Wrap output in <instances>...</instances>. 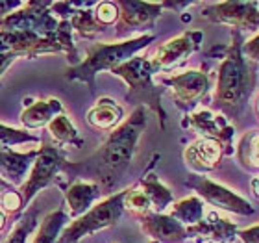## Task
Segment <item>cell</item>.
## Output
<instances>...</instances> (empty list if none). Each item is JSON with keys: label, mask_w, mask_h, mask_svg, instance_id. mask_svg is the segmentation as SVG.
Masks as SVG:
<instances>
[{"label": "cell", "mask_w": 259, "mask_h": 243, "mask_svg": "<svg viewBox=\"0 0 259 243\" xmlns=\"http://www.w3.org/2000/svg\"><path fill=\"white\" fill-rule=\"evenodd\" d=\"M148 124V110L137 106L124 123L109 134L102 147L81 162H67L61 173L74 180L95 182L102 193H113L134 160L137 141Z\"/></svg>", "instance_id": "obj_1"}, {"label": "cell", "mask_w": 259, "mask_h": 243, "mask_svg": "<svg viewBox=\"0 0 259 243\" xmlns=\"http://www.w3.org/2000/svg\"><path fill=\"white\" fill-rule=\"evenodd\" d=\"M257 75L243 54V33L232 30V43L228 45L217 75L213 108L224 117L237 119L254 91Z\"/></svg>", "instance_id": "obj_2"}, {"label": "cell", "mask_w": 259, "mask_h": 243, "mask_svg": "<svg viewBox=\"0 0 259 243\" xmlns=\"http://www.w3.org/2000/svg\"><path fill=\"white\" fill-rule=\"evenodd\" d=\"M156 39L154 33H145L139 38L126 39L119 43H95L87 49L85 60L80 61L74 67H69L65 71L67 80H78L89 86V89H95V78L100 71H113L120 63L132 60L139 50L152 43Z\"/></svg>", "instance_id": "obj_3"}, {"label": "cell", "mask_w": 259, "mask_h": 243, "mask_svg": "<svg viewBox=\"0 0 259 243\" xmlns=\"http://www.w3.org/2000/svg\"><path fill=\"white\" fill-rule=\"evenodd\" d=\"M115 76H119L126 82L128 93H126V102L137 104V106H145L157 115L159 126L165 130L167 126V114L163 110L161 95L165 87L157 86L154 82L156 71L152 67V61L143 56H134L132 60L120 63L111 71Z\"/></svg>", "instance_id": "obj_4"}, {"label": "cell", "mask_w": 259, "mask_h": 243, "mask_svg": "<svg viewBox=\"0 0 259 243\" xmlns=\"http://www.w3.org/2000/svg\"><path fill=\"white\" fill-rule=\"evenodd\" d=\"M124 195L126 189H122L119 193L109 195L108 199H104L97 206H93L91 210L74 219L67 228H63V232L56 243H78L89 234L113 227L124 212Z\"/></svg>", "instance_id": "obj_5"}, {"label": "cell", "mask_w": 259, "mask_h": 243, "mask_svg": "<svg viewBox=\"0 0 259 243\" xmlns=\"http://www.w3.org/2000/svg\"><path fill=\"white\" fill-rule=\"evenodd\" d=\"M52 2L32 0L26 2L21 10L13 11L0 22V30L6 32H30L41 38H54L60 30V22L52 11Z\"/></svg>", "instance_id": "obj_6"}, {"label": "cell", "mask_w": 259, "mask_h": 243, "mask_svg": "<svg viewBox=\"0 0 259 243\" xmlns=\"http://www.w3.org/2000/svg\"><path fill=\"white\" fill-rule=\"evenodd\" d=\"M67 163V152L61 147L47 145L37 149V158L32 165V173L28 180L22 184L21 195L24 200V206H30L33 197L45 189L47 186L54 182L56 177L63 171V165Z\"/></svg>", "instance_id": "obj_7"}, {"label": "cell", "mask_w": 259, "mask_h": 243, "mask_svg": "<svg viewBox=\"0 0 259 243\" xmlns=\"http://www.w3.org/2000/svg\"><path fill=\"white\" fill-rule=\"evenodd\" d=\"M159 84L172 91L174 102L182 112H191L209 91L211 76L205 71L189 69L172 76H161Z\"/></svg>", "instance_id": "obj_8"}, {"label": "cell", "mask_w": 259, "mask_h": 243, "mask_svg": "<svg viewBox=\"0 0 259 243\" xmlns=\"http://www.w3.org/2000/svg\"><path fill=\"white\" fill-rule=\"evenodd\" d=\"M185 186L196 191L200 199L207 200L209 204L221 208V210L232 212V214H239V216H252L255 214V208L250 204L248 200L237 195L232 189L224 188L222 184L213 182L207 177L202 175H191L189 179L185 180Z\"/></svg>", "instance_id": "obj_9"}, {"label": "cell", "mask_w": 259, "mask_h": 243, "mask_svg": "<svg viewBox=\"0 0 259 243\" xmlns=\"http://www.w3.org/2000/svg\"><path fill=\"white\" fill-rule=\"evenodd\" d=\"M202 17L217 24H228L232 30H257L259 26V4L257 2H217L205 6Z\"/></svg>", "instance_id": "obj_10"}, {"label": "cell", "mask_w": 259, "mask_h": 243, "mask_svg": "<svg viewBox=\"0 0 259 243\" xmlns=\"http://www.w3.org/2000/svg\"><path fill=\"white\" fill-rule=\"evenodd\" d=\"M202 39H204V33L200 30H187L178 38L161 45L150 60L154 71L161 73V71H170L182 65L191 54L198 52L202 47Z\"/></svg>", "instance_id": "obj_11"}, {"label": "cell", "mask_w": 259, "mask_h": 243, "mask_svg": "<svg viewBox=\"0 0 259 243\" xmlns=\"http://www.w3.org/2000/svg\"><path fill=\"white\" fill-rule=\"evenodd\" d=\"M182 126H189V128L196 130L202 137H207V140H215L219 141L226 154H233L235 147H233V137H235V130L228 119L222 114H213L209 110H200V112H194L189 117H185L182 121Z\"/></svg>", "instance_id": "obj_12"}, {"label": "cell", "mask_w": 259, "mask_h": 243, "mask_svg": "<svg viewBox=\"0 0 259 243\" xmlns=\"http://www.w3.org/2000/svg\"><path fill=\"white\" fill-rule=\"evenodd\" d=\"M120 10V22L117 36H126L130 32L148 30L156 24L163 13V2H137V0H120L117 2Z\"/></svg>", "instance_id": "obj_13"}, {"label": "cell", "mask_w": 259, "mask_h": 243, "mask_svg": "<svg viewBox=\"0 0 259 243\" xmlns=\"http://www.w3.org/2000/svg\"><path fill=\"white\" fill-rule=\"evenodd\" d=\"M224 156H226L224 147H222L219 141L207 140V137H200V140L193 141V143L184 151L185 165H187L194 175L215 171V169L221 165Z\"/></svg>", "instance_id": "obj_14"}, {"label": "cell", "mask_w": 259, "mask_h": 243, "mask_svg": "<svg viewBox=\"0 0 259 243\" xmlns=\"http://www.w3.org/2000/svg\"><path fill=\"white\" fill-rule=\"evenodd\" d=\"M139 225L146 236H150L152 241L156 243H182L187 239V228L174 217L167 214H156L148 212L143 216H137Z\"/></svg>", "instance_id": "obj_15"}, {"label": "cell", "mask_w": 259, "mask_h": 243, "mask_svg": "<svg viewBox=\"0 0 259 243\" xmlns=\"http://www.w3.org/2000/svg\"><path fill=\"white\" fill-rule=\"evenodd\" d=\"M187 236L196 241L207 243H233L237 238V227L230 219L211 212L200 223L187 227Z\"/></svg>", "instance_id": "obj_16"}, {"label": "cell", "mask_w": 259, "mask_h": 243, "mask_svg": "<svg viewBox=\"0 0 259 243\" xmlns=\"http://www.w3.org/2000/svg\"><path fill=\"white\" fill-rule=\"evenodd\" d=\"M35 158H37V151L15 152L11 149H0V179L11 184L13 188L22 184Z\"/></svg>", "instance_id": "obj_17"}, {"label": "cell", "mask_w": 259, "mask_h": 243, "mask_svg": "<svg viewBox=\"0 0 259 243\" xmlns=\"http://www.w3.org/2000/svg\"><path fill=\"white\" fill-rule=\"evenodd\" d=\"M102 197V191L95 182L85 180H74L65 188V200L70 210V216L78 219L85 212L93 208V202Z\"/></svg>", "instance_id": "obj_18"}, {"label": "cell", "mask_w": 259, "mask_h": 243, "mask_svg": "<svg viewBox=\"0 0 259 243\" xmlns=\"http://www.w3.org/2000/svg\"><path fill=\"white\" fill-rule=\"evenodd\" d=\"M61 114H63L61 100H58V98H41V100H33L30 106L24 108L21 115V123L28 130L43 128V126H49Z\"/></svg>", "instance_id": "obj_19"}, {"label": "cell", "mask_w": 259, "mask_h": 243, "mask_svg": "<svg viewBox=\"0 0 259 243\" xmlns=\"http://www.w3.org/2000/svg\"><path fill=\"white\" fill-rule=\"evenodd\" d=\"M122 115H124V110L117 100L109 97H102L98 98L97 104L87 112L85 119L93 128L102 130V132H108V130L113 132L122 121Z\"/></svg>", "instance_id": "obj_20"}, {"label": "cell", "mask_w": 259, "mask_h": 243, "mask_svg": "<svg viewBox=\"0 0 259 243\" xmlns=\"http://www.w3.org/2000/svg\"><path fill=\"white\" fill-rule=\"evenodd\" d=\"M141 189H143V193L146 195V199L150 200V206H152V212H156V214H163L165 208L172 204V191L167 188V186H163L159 182L154 173H146L143 179L137 182Z\"/></svg>", "instance_id": "obj_21"}, {"label": "cell", "mask_w": 259, "mask_h": 243, "mask_svg": "<svg viewBox=\"0 0 259 243\" xmlns=\"http://www.w3.org/2000/svg\"><path fill=\"white\" fill-rule=\"evenodd\" d=\"M168 216L182 223L185 228L193 227V225H196V223H200L204 219V202H202L200 197L191 195L187 199H182V200H178V202H174L172 210H170Z\"/></svg>", "instance_id": "obj_22"}, {"label": "cell", "mask_w": 259, "mask_h": 243, "mask_svg": "<svg viewBox=\"0 0 259 243\" xmlns=\"http://www.w3.org/2000/svg\"><path fill=\"white\" fill-rule=\"evenodd\" d=\"M67 221H69V216H67V212L63 208L49 214L41 223L33 243H56L61 236V232H63Z\"/></svg>", "instance_id": "obj_23"}, {"label": "cell", "mask_w": 259, "mask_h": 243, "mask_svg": "<svg viewBox=\"0 0 259 243\" xmlns=\"http://www.w3.org/2000/svg\"><path fill=\"white\" fill-rule=\"evenodd\" d=\"M49 132L60 145H67V143H69V145H76V147L83 145V140L80 137V132L76 130V126L70 123V119L65 114L58 115V117L49 124Z\"/></svg>", "instance_id": "obj_24"}, {"label": "cell", "mask_w": 259, "mask_h": 243, "mask_svg": "<svg viewBox=\"0 0 259 243\" xmlns=\"http://www.w3.org/2000/svg\"><path fill=\"white\" fill-rule=\"evenodd\" d=\"M70 26L74 32H78L81 38L85 39H93L104 33L106 28L102 24H98V21L95 19V11H91V8H81L70 17Z\"/></svg>", "instance_id": "obj_25"}, {"label": "cell", "mask_w": 259, "mask_h": 243, "mask_svg": "<svg viewBox=\"0 0 259 243\" xmlns=\"http://www.w3.org/2000/svg\"><path fill=\"white\" fill-rule=\"evenodd\" d=\"M239 160L248 171H259V132H248L239 143Z\"/></svg>", "instance_id": "obj_26"}, {"label": "cell", "mask_w": 259, "mask_h": 243, "mask_svg": "<svg viewBox=\"0 0 259 243\" xmlns=\"http://www.w3.org/2000/svg\"><path fill=\"white\" fill-rule=\"evenodd\" d=\"M35 227H37V208H32L19 219L17 227L11 230L4 243H28V238L32 236Z\"/></svg>", "instance_id": "obj_27"}, {"label": "cell", "mask_w": 259, "mask_h": 243, "mask_svg": "<svg viewBox=\"0 0 259 243\" xmlns=\"http://www.w3.org/2000/svg\"><path fill=\"white\" fill-rule=\"evenodd\" d=\"M22 143H39V137L24 130L0 124V149H10L13 145H22Z\"/></svg>", "instance_id": "obj_28"}, {"label": "cell", "mask_w": 259, "mask_h": 243, "mask_svg": "<svg viewBox=\"0 0 259 243\" xmlns=\"http://www.w3.org/2000/svg\"><path fill=\"white\" fill-rule=\"evenodd\" d=\"M119 17H120V10L117 2H98L97 4L95 19L104 28L109 26V24H115V22L119 21Z\"/></svg>", "instance_id": "obj_29"}, {"label": "cell", "mask_w": 259, "mask_h": 243, "mask_svg": "<svg viewBox=\"0 0 259 243\" xmlns=\"http://www.w3.org/2000/svg\"><path fill=\"white\" fill-rule=\"evenodd\" d=\"M0 204L4 208V212L11 214V216H19L26 206H24V200H22L21 191H17L15 188H11L10 191H6L0 199Z\"/></svg>", "instance_id": "obj_30"}, {"label": "cell", "mask_w": 259, "mask_h": 243, "mask_svg": "<svg viewBox=\"0 0 259 243\" xmlns=\"http://www.w3.org/2000/svg\"><path fill=\"white\" fill-rule=\"evenodd\" d=\"M243 54H244V58H246V60L259 63V33L250 39L248 43L243 45Z\"/></svg>", "instance_id": "obj_31"}, {"label": "cell", "mask_w": 259, "mask_h": 243, "mask_svg": "<svg viewBox=\"0 0 259 243\" xmlns=\"http://www.w3.org/2000/svg\"><path fill=\"white\" fill-rule=\"evenodd\" d=\"M22 6H24V4H22L21 0H0V22L4 21L10 13H13V11H17V10H21Z\"/></svg>", "instance_id": "obj_32"}, {"label": "cell", "mask_w": 259, "mask_h": 243, "mask_svg": "<svg viewBox=\"0 0 259 243\" xmlns=\"http://www.w3.org/2000/svg\"><path fill=\"white\" fill-rule=\"evenodd\" d=\"M237 236L243 239L244 243H259V225L237 230Z\"/></svg>", "instance_id": "obj_33"}, {"label": "cell", "mask_w": 259, "mask_h": 243, "mask_svg": "<svg viewBox=\"0 0 259 243\" xmlns=\"http://www.w3.org/2000/svg\"><path fill=\"white\" fill-rule=\"evenodd\" d=\"M191 6V2H163V8H170V10H184Z\"/></svg>", "instance_id": "obj_34"}, {"label": "cell", "mask_w": 259, "mask_h": 243, "mask_svg": "<svg viewBox=\"0 0 259 243\" xmlns=\"http://www.w3.org/2000/svg\"><path fill=\"white\" fill-rule=\"evenodd\" d=\"M250 186H252V193H254V195H255V199L259 200V175L255 177V179H252Z\"/></svg>", "instance_id": "obj_35"}, {"label": "cell", "mask_w": 259, "mask_h": 243, "mask_svg": "<svg viewBox=\"0 0 259 243\" xmlns=\"http://www.w3.org/2000/svg\"><path fill=\"white\" fill-rule=\"evenodd\" d=\"M13 188L11 184H8V182H4V180L0 179V199H2V195L6 193V191H10V189Z\"/></svg>", "instance_id": "obj_36"}, {"label": "cell", "mask_w": 259, "mask_h": 243, "mask_svg": "<svg viewBox=\"0 0 259 243\" xmlns=\"http://www.w3.org/2000/svg\"><path fill=\"white\" fill-rule=\"evenodd\" d=\"M4 225H6V212L0 210V230L4 228Z\"/></svg>", "instance_id": "obj_37"}, {"label": "cell", "mask_w": 259, "mask_h": 243, "mask_svg": "<svg viewBox=\"0 0 259 243\" xmlns=\"http://www.w3.org/2000/svg\"><path fill=\"white\" fill-rule=\"evenodd\" d=\"M255 110H257V115H259V100H257V108H255Z\"/></svg>", "instance_id": "obj_38"}, {"label": "cell", "mask_w": 259, "mask_h": 243, "mask_svg": "<svg viewBox=\"0 0 259 243\" xmlns=\"http://www.w3.org/2000/svg\"><path fill=\"white\" fill-rule=\"evenodd\" d=\"M150 243H156V241H150Z\"/></svg>", "instance_id": "obj_39"}]
</instances>
